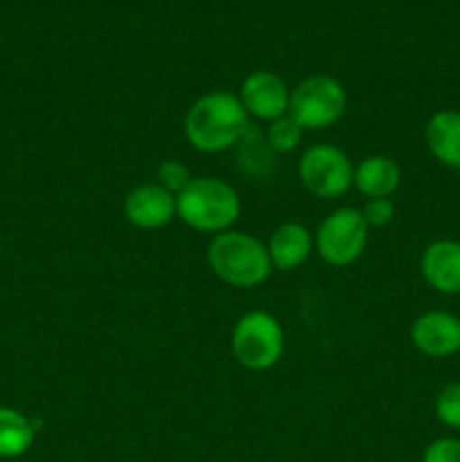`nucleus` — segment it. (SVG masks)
I'll use <instances>...</instances> for the list:
<instances>
[{
  "instance_id": "4468645a",
  "label": "nucleus",
  "mask_w": 460,
  "mask_h": 462,
  "mask_svg": "<svg viewBox=\"0 0 460 462\" xmlns=\"http://www.w3.org/2000/svg\"><path fill=\"white\" fill-rule=\"evenodd\" d=\"M428 152L433 153L440 165L460 170V113L458 111H437L428 120L427 131Z\"/></svg>"
},
{
  "instance_id": "0eeeda50",
  "label": "nucleus",
  "mask_w": 460,
  "mask_h": 462,
  "mask_svg": "<svg viewBox=\"0 0 460 462\" xmlns=\"http://www.w3.org/2000/svg\"><path fill=\"white\" fill-rule=\"evenodd\" d=\"M302 188L318 199H338L354 185V165L343 149L320 143L307 149L298 162Z\"/></svg>"
},
{
  "instance_id": "dca6fc26",
  "label": "nucleus",
  "mask_w": 460,
  "mask_h": 462,
  "mask_svg": "<svg viewBox=\"0 0 460 462\" xmlns=\"http://www.w3.org/2000/svg\"><path fill=\"white\" fill-rule=\"evenodd\" d=\"M239 147V165L246 174L255 179H269L275 170V152L266 143V135L260 129L251 126L244 135Z\"/></svg>"
},
{
  "instance_id": "20e7f679",
  "label": "nucleus",
  "mask_w": 460,
  "mask_h": 462,
  "mask_svg": "<svg viewBox=\"0 0 460 462\" xmlns=\"http://www.w3.org/2000/svg\"><path fill=\"white\" fill-rule=\"evenodd\" d=\"M230 347L237 364L246 370H253V373L271 370L282 359V325L266 311H248L235 323Z\"/></svg>"
},
{
  "instance_id": "2eb2a0df",
  "label": "nucleus",
  "mask_w": 460,
  "mask_h": 462,
  "mask_svg": "<svg viewBox=\"0 0 460 462\" xmlns=\"http://www.w3.org/2000/svg\"><path fill=\"white\" fill-rule=\"evenodd\" d=\"M36 429L21 411L0 406V458H21L34 445Z\"/></svg>"
},
{
  "instance_id": "f3484780",
  "label": "nucleus",
  "mask_w": 460,
  "mask_h": 462,
  "mask_svg": "<svg viewBox=\"0 0 460 462\" xmlns=\"http://www.w3.org/2000/svg\"><path fill=\"white\" fill-rule=\"evenodd\" d=\"M302 134H305V129L287 113V116L269 122V129H266L264 135L266 143L275 153H289L302 143Z\"/></svg>"
},
{
  "instance_id": "39448f33",
  "label": "nucleus",
  "mask_w": 460,
  "mask_h": 462,
  "mask_svg": "<svg viewBox=\"0 0 460 462\" xmlns=\"http://www.w3.org/2000/svg\"><path fill=\"white\" fill-rule=\"evenodd\" d=\"M347 106L345 88L329 75L302 79L289 97V116L305 131L329 129L343 117Z\"/></svg>"
},
{
  "instance_id": "f257e3e1",
  "label": "nucleus",
  "mask_w": 460,
  "mask_h": 462,
  "mask_svg": "<svg viewBox=\"0 0 460 462\" xmlns=\"http://www.w3.org/2000/svg\"><path fill=\"white\" fill-rule=\"evenodd\" d=\"M251 117L237 95L212 90L188 108L183 131L197 152L221 153L237 147L251 129Z\"/></svg>"
},
{
  "instance_id": "f8f14e48",
  "label": "nucleus",
  "mask_w": 460,
  "mask_h": 462,
  "mask_svg": "<svg viewBox=\"0 0 460 462\" xmlns=\"http://www.w3.org/2000/svg\"><path fill=\"white\" fill-rule=\"evenodd\" d=\"M266 248H269L273 271H293L309 260L314 251V235L302 224L289 221L273 230Z\"/></svg>"
},
{
  "instance_id": "a211bd4d",
  "label": "nucleus",
  "mask_w": 460,
  "mask_h": 462,
  "mask_svg": "<svg viewBox=\"0 0 460 462\" xmlns=\"http://www.w3.org/2000/svg\"><path fill=\"white\" fill-rule=\"evenodd\" d=\"M436 415L445 427L460 431V382L449 383L437 393Z\"/></svg>"
},
{
  "instance_id": "423d86ee",
  "label": "nucleus",
  "mask_w": 460,
  "mask_h": 462,
  "mask_svg": "<svg viewBox=\"0 0 460 462\" xmlns=\"http://www.w3.org/2000/svg\"><path fill=\"white\" fill-rule=\"evenodd\" d=\"M368 224L356 208H338L320 221L314 248L327 264L350 266L368 246Z\"/></svg>"
},
{
  "instance_id": "9d476101",
  "label": "nucleus",
  "mask_w": 460,
  "mask_h": 462,
  "mask_svg": "<svg viewBox=\"0 0 460 462\" xmlns=\"http://www.w3.org/2000/svg\"><path fill=\"white\" fill-rule=\"evenodd\" d=\"M124 217L140 230L165 228L176 217V197L158 183H143L124 197Z\"/></svg>"
},
{
  "instance_id": "6ab92c4d",
  "label": "nucleus",
  "mask_w": 460,
  "mask_h": 462,
  "mask_svg": "<svg viewBox=\"0 0 460 462\" xmlns=\"http://www.w3.org/2000/svg\"><path fill=\"white\" fill-rule=\"evenodd\" d=\"M192 179L194 176L189 174L188 165H183L180 161H162L156 170V183L165 188L167 192L174 194V197H179Z\"/></svg>"
},
{
  "instance_id": "7ed1b4c3",
  "label": "nucleus",
  "mask_w": 460,
  "mask_h": 462,
  "mask_svg": "<svg viewBox=\"0 0 460 462\" xmlns=\"http://www.w3.org/2000/svg\"><path fill=\"white\" fill-rule=\"evenodd\" d=\"M242 212L235 188L215 176H194L176 197V217L197 233L221 235L233 230Z\"/></svg>"
},
{
  "instance_id": "1a4fd4ad",
  "label": "nucleus",
  "mask_w": 460,
  "mask_h": 462,
  "mask_svg": "<svg viewBox=\"0 0 460 462\" xmlns=\"http://www.w3.org/2000/svg\"><path fill=\"white\" fill-rule=\"evenodd\" d=\"M410 341L433 359L455 355L460 352V319L449 311H427L410 325Z\"/></svg>"
},
{
  "instance_id": "aec40b11",
  "label": "nucleus",
  "mask_w": 460,
  "mask_h": 462,
  "mask_svg": "<svg viewBox=\"0 0 460 462\" xmlns=\"http://www.w3.org/2000/svg\"><path fill=\"white\" fill-rule=\"evenodd\" d=\"M368 228H383L395 219V203L391 199H368L361 210Z\"/></svg>"
},
{
  "instance_id": "9b49d317",
  "label": "nucleus",
  "mask_w": 460,
  "mask_h": 462,
  "mask_svg": "<svg viewBox=\"0 0 460 462\" xmlns=\"http://www.w3.org/2000/svg\"><path fill=\"white\" fill-rule=\"evenodd\" d=\"M419 271L436 291L446 296L460 293V242L440 239L428 244L419 260Z\"/></svg>"
},
{
  "instance_id": "ddd939ff",
  "label": "nucleus",
  "mask_w": 460,
  "mask_h": 462,
  "mask_svg": "<svg viewBox=\"0 0 460 462\" xmlns=\"http://www.w3.org/2000/svg\"><path fill=\"white\" fill-rule=\"evenodd\" d=\"M401 183L400 165L391 156H365L354 167V185L368 199H391Z\"/></svg>"
},
{
  "instance_id": "f03ea898",
  "label": "nucleus",
  "mask_w": 460,
  "mask_h": 462,
  "mask_svg": "<svg viewBox=\"0 0 460 462\" xmlns=\"http://www.w3.org/2000/svg\"><path fill=\"white\" fill-rule=\"evenodd\" d=\"M207 264L221 282L235 289H255L273 273L266 244L242 230L215 235L207 246Z\"/></svg>"
},
{
  "instance_id": "412c9836",
  "label": "nucleus",
  "mask_w": 460,
  "mask_h": 462,
  "mask_svg": "<svg viewBox=\"0 0 460 462\" xmlns=\"http://www.w3.org/2000/svg\"><path fill=\"white\" fill-rule=\"evenodd\" d=\"M422 462H460V440L440 438L424 449Z\"/></svg>"
},
{
  "instance_id": "6e6552de",
  "label": "nucleus",
  "mask_w": 460,
  "mask_h": 462,
  "mask_svg": "<svg viewBox=\"0 0 460 462\" xmlns=\"http://www.w3.org/2000/svg\"><path fill=\"white\" fill-rule=\"evenodd\" d=\"M239 102L246 108L248 117L262 122H273L289 113V97L291 90L287 88L284 79L271 70H255L242 81L239 88Z\"/></svg>"
}]
</instances>
